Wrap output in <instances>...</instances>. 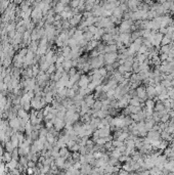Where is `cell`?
<instances>
[{
  "label": "cell",
  "mask_w": 174,
  "mask_h": 175,
  "mask_svg": "<svg viewBox=\"0 0 174 175\" xmlns=\"http://www.w3.org/2000/svg\"><path fill=\"white\" fill-rule=\"evenodd\" d=\"M132 27V21L131 20H125L123 21L120 25V28H119V32L121 34H125V33H129L130 29Z\"/></svg>",
  "instance_id": "1"
},
{
  "label": "cell",
  "mask_w": 174,
  "mask_h": 175,
  "mask_svg": "<svg viewBox=\"0 0 174 175\" xmlns=\"http://www.w3.org/2000/svg\"><path fill=\"white\" fill-rule=\"evenodd\" d=\"M117 53L116 52H113V53H106L104 55V60H105V63L108 65V66H111L113 65L115 62H116V59H117Z\"/></svg>",
  "instance_id": "2"
},
{
  "label": "cell",
  "mask_w": 174,
  "mask_h": 175,
  "mask_svg": "<svg viewBox=\"0 0 174 175\" xmlns=\"http://www.w3.org/2000/svg\"><path fill=\"white\" fill-rule=\"evenodd\" d=\"M136 96L140 99L141 102H144L145 101V98H146V90L143 86H140V87H137L136 89Z\"/></svg>",
  "instance_id": "3"
},
{
  "label": "cell",
  "mask_w": 174,
  "mask_h": 175,
  "mask_svg": "<svg viewBox=\"0 0 174 175\" xmlns=\"http://www.w3.org/2000/svg\"><path fill=\"white\" fill-rule=\"evenodd\" d=\"M89 83H90L89 82V78L87 76H85V75L81 76L80 79H79V81H78V85H79L80 88H86Z\"/></svg>",
  "instance_id": "4"
},
{
  "label": "cell",
  "mask_w": 174,
  "mask_h": 175,
  "mask_svg": "<svg viewBox=\"0 0 174 175\" xmlns=\"http://www.w3.org/2000/svg\"><path fill=\"white\" fill-rule=\"evenodd\" d=\"M131 119H132L133 121H136V122H142V120L145 119V114H144V112H141V111H140L139 113L132 115V116H131Z\"/></svg>",
  "instance_id": "5"
},
{
  "label": "cell",
  "mask_w": 174,
  "mask_h": 175,
  "mask_svg": "<svg viewBox=\"0 0 174 175\" xmlns=\"http://www.w3.org/2000/svg\"><path fill=\"white\" fill-rule=\"evenodd\" d=\"M145 90H146V95L150 97V98H153V97H155L157 94H156V90H155V87L153 86V85H150L148 87H146L145 88Z\"/></svg>",
  "instance_id": "6"
},
{
  "label": "cell",
  "mask_w": 174,
  "mask_h": 175,
  "mask_svg": "<svg viewBox=\"0 0 174 175\" xmlns=\"http://www.w3.org/2000/svg\"><path fill=\"white\" fill-rule=\"evenodd\" d=\"M117 45L116 44H111V45H108L105 47V52L107 53H113V52H116L117 51Z\"/></svg>",
  "instance_id": "7"
},
{
  "label": "cell",
  "mask_w": 174,
  "mask_h": 175,
  "mask_svg": "<svg viewBox=\"0 0 174 175\" xmlns=\"http://www.w3.org/2000/svg\"><path fill=\"white\" fill-rule=\"evenodd\" d=\"M80 20H81V14H76L69 21V23H70L71 26H76V25L80 22Z\"/></svg>",
  "instance_id": "8"
},
{
  "label": "cell",
  "mask_w": 174,
  "mask_h": 175,
  "mask_svg": "<svg viewBox=\"0 0 174 175\" xmlns=\"http://www.w3.org/2000/svg\"><path fill=\"white\" fill-rule=\"evenodd\" d=\"M122 14H123V9L120 7V5L113 10V16L116 18H120L122 16Z\"/></svg>",
  "instance_id": "9"
},
{
  "label": "cell",
  "mask_w": 174,
  "mask_h": 175,
  "mask_svg": "<svg viewBox=\"0 0 174 175\" xmlns=\"http://www.w3.org/2000/svg\"><path fill=\"white\" fill-rule=\"evenodd\" d=\"M155 87V90H156V94L157 95H161L162 93H164L165 91H167V89L162 85V84H157Z\"/></svg>",
  "instance_id": "10"
},
{
  "label": "cell",
  "mask_w": 174,
  "mask_h": 175,
  "mask_svg": "<svg viewBox=\"0 0 174 175\" xmlns=\"http://www.w3.org/2000/svg\"><path fill=\"white\" fill-rule=\"evenodd\" d=\"M140 103H141V101H140V99L137 96L132 97L130 99V102H129L130 106H133V107H140Z\"/></svg>",
  "instance_id": "11"
},
{
  "label": "cell",
  "mask_w": 174,
  "mask_h": 175,
  "mask_svg": "<svg viewBox=\"0 0 174 175\" xmlns=\"http://www.w3.org/2000/svg\"><path fill=\"white\" fill-rule=\"evenodd\" d=\"M84 102H85V104H86L88 107H92L93 104H94V98H93L92 95H88V96L85 98Z\"/></svg>",
  "instance_id": "12"
},
{
  "label": "cell",
  "mask_w": 174,
  "mask_h": 175,
  "mask_svg": "<svg viewBox=\"0 0 174 175\" xmlns=\"http://www.w3.org/2000/svg\"><path fill=\"white\" fill-rule=\"evenodd\" d=\"M161 53H165V54H168L170 51H171V45H164L161 47Z\"/></svg>",
  "instance_id": "13"
},
{
  "label": "cell",
  "mask_w": 174,
  "mask_h": 175,
  "mask_svg": "<svg viewBox=\"0 0 174 175\" xmlns=\"http://www.w3.org/2000/svg\"><path fill=\"white\" fill-rule=\"evenodd\" d=\"M102 108H103V104H102V102H95V103L93 104V106H92V109H93V111H95V112L101 111Z\"/></svg>",
  "instance_id": "14"
},
{
  "label": "cell",
  "mask_w": 174,
  "mask_h": 175,
  "mask_svg": "<svg viewBox=\"0 0 174 175\" xmlns=\"http://www.w3.org/2000/svg\"><path fill=\"white\" fill-rule=\"evenodd\" d=\"M54 126H55V128L56 129H62L63 127H64V122H63V120H61V119H56L55 121H54Z\"/></svg>",
  "instance_id": "15"
},
{
  "label": "cell",
  "mask_w": 174,
  "mask_h": 175,
  "mask_svg": "<svg viewBox=\"0 0 174 175\" xmlns=\"http://www.w3.org/2000/svg\"><path fill=\"white\" fill-rule=\"evenodd\" d=\"M155 111L158 113H161L163 111H165V107L163 105V103H158L157 105H155Z\"/></svg>",
  "instance_id": "16"
},
{
  "label": "cell",
  "mask_w": 174,
  "mask_h": 175,
  "mask_svg": "<svg viewBox=\"0 0 174 175\" xmlns=\"http://www.w3.org/2000/svg\"><path fill=\"white\" fill-rule=\"evenodd\" d=\"M145 106H146L145 109H148V110L155 109V103H154L153 99H148V101H146L145 102Z\"/></svg>",
  "instance_id": "17"
},
{
  "label": "cell",
  "mask_w": 174,
  "mask_h": 175,
  "mask_svg": "<svg viewBox=\"0 0 174 175\" xmlns=\"http://www.w3.org/2000/svg\"><path fill=\"white\" fill-rule=\"evenodd\" d=\"M170 43H171V39L168 36H164L163 39H162V42H161L162 46H164V45H170Z\"/></svg>",
  "instance_id": "18"
},
{
  "label": "cell",
  "mask_w": 174,
  "mask_h": 175,
  "mask_svg": "<svg viewBox=\"0 0 174 175\" xmlns=\"http://www.w3.org/2000/svg\"><path fill=\"white\" fill-rule=\"evenodd\" d=\"M63 68H65L66 70H71V68H72V62L66 60L64 62V64H63Z\"/></svg>",
  "instance_id": "19"
},
{
  "label": "cell",
  "mask_w": 174,
  "mask_h": 175,
  "mask_svg": "<svg viewBox=\"0 0 174 175\" xmlns=\"http://www.w3.org/2000/svg\"><path fill=\"white\" fill-rule=\"evenodd\" d=\"M161 137L163 139H165V140H170L171 139V135L168 132H166V131H162L161 132Z\"/></svg>",
  "instance_id": "20"
},
{
  "label": "cell",
  "mask_w": 174,
  "mask_h": 175,
  "mask_svg": "<svg viewBox=\"0 0 174 175\" xmlns=\"http://www.w3.org/2000/svg\"><path fill=\"white\" fill-rule=\"evenodd\" d=\"M96 45H97V42H96L95 40H93V41H90V42H89V43H88V44L86 45V47L88 48V49H87V50H90V49L94 48V47H95Z\"/></svg>",
  "instance_id": "21"
},
{
  "label": "cell",
  "mask_w": 174,
  "mask_h": 175,
  "mask_svg": "<svg viewBox=\"0 0 174 175\" xmlns=\"http://www.w3.org/2000/svg\"><path fill=\"white\" fill-rule=\"evenodd\" d=\"M75 90L74 89H72V88H70V89H68L67 90V96L68 97H71V98H73V97H75Z\"/></svg>",
  "instance_id": "22"
},
{
  "label": "cell",
  "mask_w": 174,
  "mask_h": 175,
  "mask_svg": "<svg viewBox=\"0 0 174 175\" xmlns=\"http://www.w3.org/2000/svg\"><path fill=\"white\" fill-rule=\"evenodd\" d=\"M112 156H113L114 158H120V157H121V152H120V151H119V149L117 148V149H116V151H114V152H113Z\"/></svg>",
  "instance_id": "23"
},
{
  "label": "cell",
  "mask_w": 174,
  "mask_h": 175,
  "mask_svg": "<svg viewBox=\"0 0 174 175\" xmlns=\"http://www.w3.org/2000/svg\"><path fill=\"white\" fill-rule=\"evenodd\" d=\"M64 10H65V7H64L63 3H61V4H59V5L56 6V9H55L56 12H61V11H64Z\"/></svg>",
  "instance_id": "24"
},
{
  "label": "cell",
  "mask_w": 174,
  "mask_h": 175,
  "mask_svg": "<svg viewBox=\"0 0 174 175\" xmlns=\"http://www.w3.org/2000/svg\"><path fill=\"white\" fill-rule=\"evenodd\" d=\"M113 144L114 145H116L118 148H120L121 146H123L124 145V143H123V141H119V140H116V141H114L113 142Z\"/></svg>",
  "instance_id": "25"
},
{
  "label": "cell",
  "mask_w": 174,
  "mask_h": 175,
  "mask_svg": "<svg viewBox=\"0 0 174 175\" xmlns=\"http://www.w3.org/2000/svg\"><path fill=\"white\" fill-rule=\"evenodd\" d=\"M148 174H150V173H148L147 171H144V172H142V173H141V175H148Z\"/></svg>",
  "instance_id": "26"
},
{
  "label": "cell",
  "mask_w": 174,
  "mask_h": 175,
  "mask_svg": "<svg viewBox=\"0 0 174 175\" xmlns=\"http://www.w3.org/2000/svg\"><path fill=\"white\" fill-rule=\"evenodd\" d=\"M173 137H174V132H173Z\"/></svg>",
  "instance_id": "27"
}]
</instances>
